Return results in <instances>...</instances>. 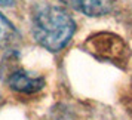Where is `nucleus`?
I'll return each mask as SVG.
<instances>
[{
    "label": "nucleus",
    "instance_id": "7ed1b4c3",
    "mask_svg": "<svg viewBox=\"0 0 132 120\" xmlns=\"http://www.w3.org/2000/svg\"><path fill=\"white\" fill-rule=\"evenodd\" d=\"M94 39H95L94 42H96V46L94 45L92 48L94 54H104L105 59H117V58L120 59L125 50V45L120 40V37L104 33V34L95 36Z\"/></svg>",
    "mask_w": 132,
    "mask_h": 120
},
{
    "label": "nucleus",
    "instance_id": "20e7f679",
    "mask_svg": "<svg viewBox=\"0 0 132 120\" xmlns=\"http://www.w3.org/2000/svg\"><path fill=\"white\" fill-rule=\"evenodd\" d=\"M88 16H101L111 11V0H61Z\"/></svg>",
    "mask_w": 132,
    "mask_h": 120
},
{
    "label": "nucleus",
    "instance_id": "f03ea898",
    "mask_svg": "<svg viewBox=\"0 0 132 120\" xmlns=\"http://www.w3.org/2000/svg\"><path fill=\"white\" fill-rule=\"evenodd\" d=\"M7 84L18 93H36L45 86V79L40 76H34L33 73L25 70H12L7 76Z\"/></svg>",
    "mask_w": 132,
    "mask_h": 120
},
{
    "label": "nucleus",
    "instance_id": "423d86ee",
    "mask_svg": "<svg viewBox=\"0 0 132 120\" xmlns=\"http://www.w3.org/2000/svg\"><path fill=\"white\" fill-rule=\"evenodd\" d=\"M15 0H0V7H6V6H12Z\"/></svg>",
    "mask_w": 132,
    "mask_h": 120
},
{
    "label": "nucleus",
    "instance_id": "39448f33",
    "mask_svg": "<svg viewBox=\"0 0 132 120\" xmlns=\"http://www.w3.org/2000/svg\"><path fill=\"white\" fill-rule=\"evenodd\" d=\"M19 42V33L9 19L0 13V48L12 49Z\"/></svg>",
    "mask_w": 132,
    "mask_h": 120
},
{
    "label": "nucleus",
    "instance_id": "f257e3e1",
    "mask_svg": "<svg viewBox=\"0 0 132 120\" xmlns=\"http://www.w3.org/2000/svg\"><path fill=\"white\" fill-rule=\"evenodd\" d=\"M30 22L34 40L51 52L64 49L76 31V22L65 7L46 0L31 7Z\"/></svg>",
    "mask_w": 132,
    "mask_h": 120
}]
</instances>
